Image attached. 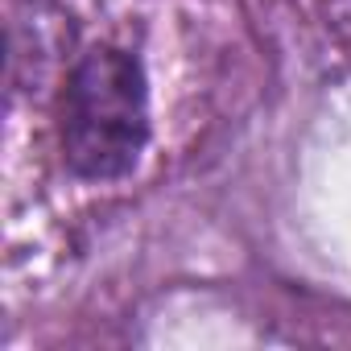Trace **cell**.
<instances>
[{
  "label": "cell",
  "mask_w": 351,
  "mask_h": 351,
  "mask_svg": "<svg viewBox=\"0 0 351 351\" xmlns=\"http://www.w3.org/2000/svg\"><path fill=\"white\" fill-rule=\"evenodd\" d=\"M153 136L149 75L141 54L116 42L87 46L58 91V153L79 182L132 178Z\"/></svg>",
  "instance_id": "1"
}]
</instances>
